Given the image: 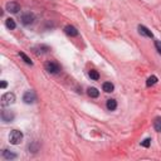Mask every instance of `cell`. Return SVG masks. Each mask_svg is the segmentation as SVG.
I'll return each mask as SVG.
<instances>
[{"label":"cell","instance_id":"obj_1","mask_svg":"<svg viewBox=\"0 0 161 161\" xmlns=\"http://www.w3.org/2000/svg\"><path fill=\"white\" fill-rule=\"evenodd\" d=\"M22 140H23V133L19 131V130H13V131L10 132V136H9L10 144L18 145V144H20Z\"/></svg>","mask_w":161,"mask_h":161},{"label":"cell","instance_id":"obj_10","mask_svg":"<svg viewBox=\"0 0 161 161\" xmlns=\"http://www.w3.org/2000/svg\"><path fill=\"white\" fill-rule=\"evenodd\" d=\"M88 96H90V97H92V98H97L98 96H99V92H98V90L97 88H94V87H90L88 88Z\"/></svg>","mask_w":161,"mask_h":161},{"label":"cell","instance_id":"obj_12","mask_svg":"<svg viewBox=\"0 0 161 161\" xmlns=\"http://www.w3.org/2000/svg\"><path fill=\"white\" fill-rule=\"evenodd\" d=\"M102 88H103V91H105V92L110 93V92H112L115 90V86L111 82H105V83H103V86H102Z\"/></svg>","mask_w":161,"mask_h":161},{"label":"cell","instance_id":"obj_21","mask_svg":"<svg viewBox=\"0 0 161 161\" xmlns=\"http://www.w3.org/2000/svg\"><path fill=\"white\" fill-rule=\"evenodd\" d=\"M6 87V82H1V88H5Z\"/></svg>","mask_w":161,"mask_h":161},{"label":"cell","instance_id":"obj_14","mask_svg":"<svg viewBox=\"0 0 161 161\" xmlns=\"http://www.w3.org/2000/svg\"><path fill=\"white\" fill-rule=\"evenodd\" d=\"M156 83H158V77H156V76H151V77L147 78L146 86L147 87H151V86H154V84H156Z\"/></svg>","mask_w":161,"mask_h":161},{"label":"cell","instance_id":"obj_2","mask_svg":"<svg viewBox=\"0 0 161 161\" xmlns=\"http://www.w3.org/2000/svg\"><path fill=\"white\" fill-rule=\"evenodd\" d=\"M15 102V96L14 93H5V94H3V97H1V105L3 106H10V105H13V103Z\"/></svg>","mask_w":161,"mask_h":161},{"label":"cell","instance_id":"obj_5","mask_svg":"<svg viewBox=\"0 0 161 161\" xmlns=\"http://www.w3.org/2000/svg\"><path fill=\"white\" fill-rule=\"evenodd\" d=\"M6 10L9 13H13V14H17L19 10H20V5L17 3V1H9L6 4Z\"/></svg>","mask_w":161,"mask_h":161},{"label":"cell","instance_id":"obj_7","mask_svg":"<svg viewBox=\"0 0 161 161\" xmlns=\"http://www.w3.org/2000/svg\"><path fill=\"white\" fill-rule=\"evenodd\" d=\"M14 112L13 111H9V110H4L1 112V118L4 122H11L14 120Z\"/></svg>","mask_w":161,"mask_h":161},{"label":"cell","instance_id":"obj_15","mask_svg":"<svg viewBox=\"0 0 161 161\" xmlns=\"http://www.w3.org/2000/svg\"><path fill=\"white\" fill-rule=\"evenodd\" d=\"M5 25H6V28H9V29H15V26H17L14 19H11V18L6 19V20H5Z\"/></svg>","mask_w":161,"mask_h":161},{"label":"cell","instance_id":"obj_11","mask_svg":"<svg viewBox=\"0 0 161 161\" xmlns=\"http://www.w3.org/2000/svg\"><path fill=\"white\" fill-rule=\"evenodd\" d=\"M3 156H4V159H6V160H13L17 158V155L14 154V152H11L9 150H4L3 151Z\"/></svg>","mask_w":161,"mask_h":161},{"label":"cell","instance_id":"obj_4","mask_svg":"<svg viewBox=\"0 0 161 161\" xmlns=\"http://www.w3.org/2000/svg\"><path fill=\"white\" fill-rule=\"evenodd\" d=\"M35 99H37V97H35V93H34L33 91H26L24 93V96H23V101L25 103H28V105L29 103H34Z\"/></svg>","mask_w":161,"mask_h":161},{"label":"cell","instance_id":"obj_3","mask_svg":"<svg viewBox=\"0 0 161 161\" xmlns=\"http://www.w3.org/2000/svg\"><path fill=\"white\" fill-rule=\"evenodd\" d=\"M44 68L48 73H52V74H56L59 72V66L54 62H47L44 64Z\"/></svg>","mask_w":161,"mask_h":161},{"label":"cell","instance_id":"obj_18","mask_svg":"<svg viewBox=\"0 0 161 161\" xmlns=\"http://www.w3.org/2000/svg\"><path fill=\"white\" fill-rule=\"evenodd\" d=\"M90 77H91V79L97 80V79L99 78V74H98V72H97V71L92 69V71H90Z\"/></svg>","mask_w":161,"mask_h":161},{"label":"cell","instance_id":"obj_13","mask_svg":"<svg viewBox=\"0 0 161 161\" xmlns=\"http://www.w3.org/2000/svg\"><path fill=\"white\" fill-rule=\"evenodd\" d=\"M107 108H108L110 111H115L117 108V102L116 99H108L107 101Z\"/></svg>","mask_w":161,"mask_h":161},{"label":"cell","instance_id":"obj_9","mask_svg":"<svg viewBox=\"0 0 161 161\" xmlns=\"http://www.w3.org/2000/svg\"><path fill=\"white\" fill-rule=\"evenodd\" d=\"M139 32L140 34H142V35L145 37H147V38H152V33H151V30H149L146 26H144V25H139Z\"/></svg>","mask_w":161,"mask_h":161},{"label":"cell","instance_id":"obj_17","mask_svg":"<svg viewBox=\"0 0 161 161\" xmlns=\"http://www.w3.org/2000/svg\"><path fill=\"white\" fill-rule=\"evenodd\" d=\"M19 56L22 57V58H23V60H24V62H25L26 64H30V66H32V64H33V62H32V60H30V58H29V57L25 54V53L20 52V53H19Z\"/></svg>","mask_w":161,"mask_h":161},{"label":"cell","instance_id":"obj_8","mask_svg":"<svg viewBox=\"0 0 161 161\" xmlns=\"http://www.w3.org/2000/svg\"><path fill=\"white\" fill-rule=\"evenodd\" d=\"M64 30H66V33L71 37H77L78 35V30L76 29L73 25H67L66 28H64Z\"/></svg>","mask_w":161,"mask_h":161},{"label":"cell","instance_id":"obj_19","mask_svg":"<svg viewBox=\"0 0 161 161\" xmlns=\"http://www.w3.org/2000/svg\"><path fill=\"white\" fill-rule=\"evenodd\" d=\"M150 144H151V139H145L142 142H141V145H142L144 147H149V146H150Z\"/></svg>","mask_w":161,"mask_h":161},{"label":"cell","instance_id":"obj_20","mask_svg":"<svg viewBox=\"0 0 161 161\" xmlns=\"http://www.w3.org/2000/svg\"><path fill=\"white\" fill-rule=\"evenodd\" d=\"M155 47H156V49H158V51L161 53V42H160V40H156V42H155Z\"/></svg>","mask_w":161,"mask_h":161},{"label":"cell","instance_id":"obj_16","mask_svg":"<svg viewBox=\"0 0 161 161\" xmlns=\"http://www.w3.org/2000/svg\"><path fill=\"white\" fill-rule=\"evenodd\" d=\"M154 128L158 132H161V117L155 118V121H154Z\"/></svg>","mask_w":161,"mask_h":161},{"label":"cell","instance_id":"obj_6","mask_svg":"<svg viewBox=\"0 0 161 161\" xmlns=\"http://www.w3.org/2000/svg\"><path fill=\"white\" fill-rule=\"evenodd\" d=\"M34 14L32 13H25V14H23L22 15V23L24 25H30V24H33V22H34Z\"/></svg>","mask_w":161,"mask_h":161}]
</instances>
